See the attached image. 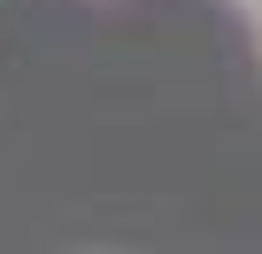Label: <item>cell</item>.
<instances>
[{"label":"cell","mask_w":262,"mask_h":254,"mask_svg":"<svg viewBox=\"0 0 262 254\" xmlns=\"http://www.w3.org/2000/svg\"><path fill=\"white\" fill-rule=\"evenodd\" d=\"M239 8H247V16H262V0H239Z\"/></svg>","instance_id":"1"},{"label":"cell","mask_w":262,"mask_h":254,"mask_svg":"<svg viewBox=\"0 0 262 254\" xmlns=\"http://www.w3.org/2000/svg\"><path fill=\"white\" fill-rule=\"evenodd\" d=\"M254 47H262V16H254Z\"/></svg>","instance_id":"2"}]
</instances>
